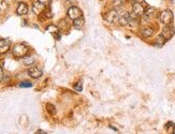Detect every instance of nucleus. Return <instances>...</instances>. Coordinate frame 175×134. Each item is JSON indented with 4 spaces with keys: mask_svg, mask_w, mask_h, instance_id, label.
<instances>
[{
    "mask_svg": "<svg viewBox=\"0 0 175 134\" xmlns=\"http://www.w3.org/2000/svg\"><path fill=\"white\" fill-rule=\"evenodd\" d=\"M12 53L17 58H22V57L24 58L27 55V53H28V47L25 44H23V43H17L12 48Z\"/></svg>",
    "mask_w": 175,
    "mask_h": 134,
    "instance_id": "obj_1",
    "label": "nucleus"
},
{
    "mask_svg": "<svg viewBox=\"0 0 175 134\" xmlns=\"http://www.w3.org/2000/svg\"><path fill=\"white\" fill-rule=\"evenodd\" d=\"M147 7L145 6V3L143 1H136V2L132 4V13L136 14L138 17L143 16L146 11Z\"/></svg>",
    "mask_w": 175,
    "mask_h": 134,
    "instance_id": "obj_2",
    "label": "nucleus"
},
{
    "mask_svg": "<svg viewBox=\"0 0 175 134\" xmlns=\"http://www.w3.org/2000/svg\"><path fill=\"white\" fill-rule=\"evenodd\" d=\"M173 12L171 10H163L159 15V20L164 25H171V23L173 22Z\"/></svg>",
    "mask_w": 175,
    "mask_h": 134,
    "instance_id": "obj_3",
    "label": "nucleus"
},
{
    "mask_svg": "<svg viewBox=\"0 0 175 134\" xmlns=\"http://www.w3.org/2000/svg\"><path fill=\"white\" fill-rule=\"evenodd\" d=\"M119 16H120V15L118 14V11H117L116 9H112L110 11H107L106 13H104L103 18H104L106 22L111 23V24H114V23L118 22Z\"/></svg>",
    "mask_w": 175,
    "mask_h": 134,
    "instance_id": "obj_4",
    "label": "nucleus"
},
{
    "mask_svg": "<svg viewBox=\"0 0 175 134\" xmlns=\"http://www.w3.org/2000/svg\"><path fill=\"white\" fill-rule=\"evenodd\" d=\"M82 15H83L82 10H81L79 8H77V7L73 6V7H71V8H69L68 17L70 18V20H77V18H81Z\"/></svg>",
    "mask_w": 175,
    "mask_h": 134,
    "instance_id": "obj_5",
    "label": "nucleus"
},
{
    "mask_svg": "<svg viewBox=\"0 0 175 134\" xmlns=\"http://www.w3.org/2000/svg\"><path fill=\"white\" fill-rule=\"evenodd\" d=\"M174 34H175V30L171 25L164 26L162 31H161V36H163L166 40H170L173 36H174Z\"/></svg>",
    "mask_w": 175,
    "mask_h": 134,
    "instance_id": "obj_6",
    "label": "nucleus"
},
{
    "mask_svg": "<svg viewBox=\"0 0 175 134\" xmlns=\"http://www.w3.org/2000/svg\"><path fill=\"white\" fill-rule=\"evenodd\" d=\"M131 22V13H124L119 16V20H118V24L120 26H128Z\"/></svg>",
    "mask_w": 175,
    "mask_h": 134,
    "instance_id": "obj_7",
    "label": "nucleus"
},
{
    "mask_svg": "<svg viewBox=\"0 0 175 134\" xmlns=\"http://www.w3.org/2000/svg\"><path fill=\"white\" fill-rule=\"evenodd\" d=\"M45 10H46L45 6H43L42 3H40L39 1L34 2V4H32V11H34V13L36 15H41Z\"/></svg>",
    "mask_w": 175,
    "mask_h": 134,
    "instance_id": "obj_8",
    "label": "nucleus"
},
{
    "mask_svg": "<svg viewBox=\"0 0 175 134\" xmlns=\"http://www.w3.org/2000/svg\"><path fill=\"white\" fill-rule=\"evenodd\" d=\"M11 47V44L8 40L6 39H0V54H6L9 52Z\"/></svg>",
    "mask_w": 175,
    "mask_h": 134,
    "instance_id": "obj_9",
    "label": "nucleus"
},
{
    "mask_svg": "<svg viewBox=\"0 0 175 134\" xmlns=\"http://www.w3.org/2000/svg\"><path fill=\"white\" fill-rule=\"evenodd\" d=\"M28 74L32 78H39L42 76V71L37 67H31L28 69Z\"/></svg>",
    "mask_w": 175,
    "mask_h": 134,
    "instance_id": "obj_10",
    "label": "nucleus"
},
{
    "mask_svg": "<svg viewBox=\"0 0 175 134\" xmlns=\"http://www.w3.org/2000/svg\"><path fill=\"white\" fill-rule=\"evenodd\" d=\"M46 31L50 32V34H54V36H56V38L58 40L60 39V34H59V28H58V26L54 25V24H50V25L46 27Z\"/></svg>",
    "mask_w": 175,
    "mask_h": 134,
    "instance_id": "obj_11",
    "label": "nucleus"
},
{
    "mask_svg": "<svg viewBox=\"0 0 175 134\" xmlns=\"http://www.w3.org/2000/svg\"><path fill=\"white\" fill-rule=\"evenodd\" d=\"M16 13L17 15H26L28 13V6L24 2L18 3V6L16 8Z\"/></svg>",
    "mask_w": 175,
    "mask_h": 134,
    "instance_id": "obj_12",
    "label": "nucleus"
},
{
    "mask_svg": "<svg viewBox=\"0 0 175 134\" xmlns=\"http://www.w3.org/2000/svg\"><path fill=\"white\" fill-rule=\"evenodd\" d=\"M154 32H155L154 28H152V27H148V26H147V27H144V28L141 30L142 36H144V38H150V36H152Z\"/></svg>",
    "mask_w": 175,
    "mask_h": 134,
    "instance_id": "obj_13",
    "label": "nucleus"
},
{
    "mask_svg": "<svg viewBox=\"0 0 175 134\" xmlns=\"http://www.w3.org/2000/svg\"><path fill=\"white\" fill-rule=\"evenodd\" d=\"M155 12H156L155 9L147 8L146 11H145V13H144V15H143V17H144L146 20H152V18H154V17H155Z\"/></svg>",
    "mask_w": 175,
    "mask_h": 134,
    "instance_id": "obj_14",
    "label": "nucleus"
},
{
    "mask_svg": "<svg viewBox=\"0 0 175 134\" xmlns=\"http://www.w3.org/2000/svg\"><path fill=\"white\" fill-rule=\"evenodd\" d=\"M84 24H85V20H84V18H82V17L73 20V27L75 29H79V30L84 27Z\"/></svg>",
    "mask_w": 175,
    "mask_h": 134,
    "instance_id": "obj_15",
    "label": "nucleus"
},
{
    "mask_svg": "<svg viewBox=\"0 0 175 134\" xmlns=\"http://www.w3.org/2000/svg\"><path fill=\"white\" fill-rule=\"evenodd\" d=\"M22 62H23L25 66H31V64L34 62V57H31V56H25L23 59H22Z\"/></svg>",
    "mask_w": 175,
    "mask_h": 134,
    "instance_id": "obj_16",
    "label": "nucleus"
},
{
    "mask_svg": "<svg viewBox=\"0 0 175 134\" xmlns=\"http://www.w3.org/2000/svg\"><path fill=\"white\" fill-rule=\"evenodd\" d=\"M166 41H167V40L164 39L163 36L160 34V36H157V39L155 40V45H156V46H158V47H161V46H162V45L166 43Z\"/></svg>",
    "mask_w": 175,
    "mask_h": 134,
    "instance_id": "obj_17",
    "label": "nucleus"
},
{
    "mask_svg": "<svg viewBox=\"0 0 175 134\" xmlns=\"http://www.w3.org/2000/svg\"><path fill=\"white\" fill-rule=\"evenodd\" d=\"M166 129L170 134H175V123L173 122H168L166 125Z\"/></svg>",
    "mask_w": 175,
    "mask_h": 134,
    "instance_id": "obj_18",
    "label": "nucleus"
},
{
    "mask_svg": "<svg viewBox=\"0 0 175 134\" xmlns=\"http://www.w3.org/2000/svg\"><path fill=\"white\" fill-rule=\"evenodd\" d=\"M58 28L59 29H62V30H66V28L68 29L69 28V23H68V20H59V25H58Z\"/></svg>",
    "mask_w": 175,
    "mask_h": 134,
    "instance_id": "obj_19",
    "label": "nucleus"
},
{
    "mask_svg": "<svg viewBox=\"0 0 175 134\" xmlns=\"http://www.w3.org/2000/svg\"><path fill=\"white\" fill-rule=\"evenodd\" d=\"M46 109H47V112L50 113L51 115H55L56 114V107L51 103H47L46 104Z\"/></svg>",
    "mask_w": 175,
    "mask_h": 134,
    "instance_id": "obj_20",
    "label": "nucleus"
},
{
    "mask_svg": "<svg viewBox=\"0 0 175 134\" xmlns=\"http://www.w3.org/2000/svg\"><path fill=\"white\" fill-rule=\"evenodd\" d=\"M18 86L22 87V88H30V87H32V84H31L30 82L24 81V82H20Z\"/></svg>",
    "mask_w": 175,
    "mask_h": 134,
    "instance_id": "obj_21",
    "label": "nucleus"
},
{
    "mask_svg": "<svg viewBox=\"0 0 175 134\" xmlns=\"http://www.w3.org/2000/svg\"><path fill=\"white\" fill-rule=\"evenodd\" d=\"M74 89L76 90V91H79L81 92L83 90V84H82V82H79V83H76L75 85H74Z\"/></svg>",
    "mask_w": 175,
    "mask_h": 134,
    "instance_id": "obj_22",
    "label": "nucleus"
},
{
    "mask_svg": "<svg viewBox=\"0 0 175 134\" xmlns=\"http://www.w3.org/2000/svg\"><path fill=\"white\" fill-rule=\"evenodd\" d=\"M122 3H124V1L122 0H114L113 1V7H122Z\"/></svg>",
    "mask_w": 175,
    "mask_h": 134,
    "instance_id": "obj_23",
    "label": "nucleus"
},
{
    "mask_svg": "<svg viewBox=\"0 0 175 134\" xmlns=\"http://www.w3.org/2000/svg\"><path fill=\"white\" fill-rule=\"evenodd\" d=\"M38 1H39L40 3H42L43 6H48V4H50V3H51V1L52 0H38Z\"/></svg>",
    "mask_w": 175,
    "mask_h": 134,
    "instance_id": "obj_24",
    "label": "nucleus"
},
{
    "mask_svg": "<svg viewBox=\"0 0 175 134\" xmlns=\"http://www.w3.org/2000/svg\"><path fill=\"white\" fill-rule=\"evenodd\" d=\"M2 78H3V70H2V68L0 67V82L2 81Z\"/></svg>",
    "mask_w": 175,
    "mask_h": 134,
    "instance_id": "obj_25",
    "label": "nucleus"
},
{
    "mask_svg": "<svg viewBox=\"0 0 175 134\" xmlns=\"http://www.w3.org/2000/svg\"><path fill=\"white\" fill-rule=\"evenodd\" d=\"M38 134H46V132H44V131H42V130H38V132H37Z\"/></svg>",
    "mask_w": 175,
    "mask_h": 134,
    "instance_id": "obj_26",
    "label": "nucleus"
}]
</instances>
